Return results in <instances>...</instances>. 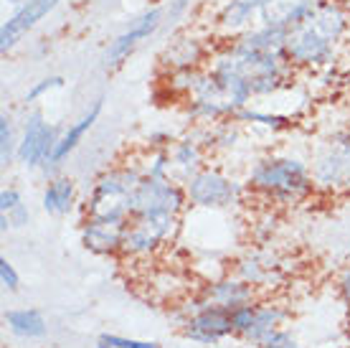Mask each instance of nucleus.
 <instances>
[{"mask_svg": "<svg viewBox=\"0 0 350 348\" xmlns=\"http://www.w3.org/2000/svg\"><path fill=\"white\" fill-rule=\"evenodd\" d=\"M350 31V13L340 8L335 0H317L297 26H292L284 36V56L295 69L317 71L330 66L338 59Z\"/></svg>", "mask_w": 350, "mask_h": 348, "instance_id": "nucleus-1", "label": "nucleus"}, {"mask_svg": "<svg viewBox=\"0 0 350 348\" xmlns=\"http://www.w3.org/2000/svg\"><path fill=\"white\" fill-rule=\"evenodd\" d=\"M208 69L216 74H231L244 79L252 87L254 97H269L284 89L295 77V66L287 61L284 53H267L249 49L239 38L224 41L221 46H213L208 59Z\"/></svg>", "mask_w": 350, "mask_h": 348, "instance_id": "nucleus-2", "label": "nucleus"}, {"mask_svg": "<svg viewBox=\"0 0 350 348\" xmlns=\"http://www.w3.org/2000/svg\"><path fill=\"white\" fill-rule=\"evenodd\" d=\"M246 188L271 203H295L315 191V183L305 160L289 156H267L259 158L249 171Z\"/></svg>", "mask_w": 350, "mask_h": 348, "instance_id": "nucleus-3", "label": "nucleus"}, {"mask_svg": "<svg viewBox=\"0 0 350 348\" xmlns=\"http://www.w3.org/2000/svg\"><path fill=\"white\" fill-rule=\"evenodd\" d=\"M142 181L140 166H114L96 175L94 186L84 203L87 219H130L135 191Z\"/></svg>", "mask_w": 350, "mask_h": 348, "instance_id": "nucleus-4", "label": "nucleus"}, {"mask_svg": "<svg viewBox=\"0 0 350 348\" xmlns=\"http://www.w3.org/2000/svg\"><path fill=\"white\" fill-rule=\"evenodd\" d=\"M180 216L173 214H137L127 219L122 242V257L132 262H145L163 252L178 234Z\"/></svg>", "mask_w": 350, "mask_h": 348, "instance_id": "nucleus-5", "label": "nucleus"}, {"mask_svg": "<svg viewBox=\"0 0 350 348\" xmlns=\"http://www.w3.org/2000/svg\"><path fill=\"white\" fill-rule=\"evenodd\" d=\"M310 173L317 191L350 196V132H338L317 145Z\"/></svg>", "mask_w": 350, "mask_h": 348, "instance_id": "nucleus-6", "label": "nucleus"}, {"mask_svg": "<svg viewBox=\"0 0 350 348\" xmlns=\"http://www.w3.org/2000/svg\"><path fill=\"white\" fill-rule=\"evenodd\" d=\"M183 186L191 206H196V209H211V211L237 206L246 191L237 178L226 175L219 168H208V166H203L198 173H193Z\"/></svg>", "mask_w": 350, "mask_h": 348, "instance_id": "nucleus-7", "label": "nucleus"}, {"mask_svg": "<svg viewBox=\"0 0 350 348\" xmlns=\"http://www.w3.org/2000/svg\"><path fill=\"white\" fill-rule=\"evenodd\" d=\"M188 196H185V186L178 178L167 175V178H150L142 175L140 186L135 191V203H132V216L137 214H173V216H183L188 209Z\"/></svg>", "mask_w": 350, "mask_h": 348, "instance_id": "nucleus-8", "label": "nucleus"}, {"mask_svg": "<svg viewBox=\"0 0 350 348\" xmlns=\"http://www.w3.org/2000/svg\"><path fill=\"white\" fill-rule=\"evenodd\" d=\"M56 127L46 120L44 112H28L26 122H23V130H21V138H18V153L16 160L23 163L26 168H38V166H49V160L53 156V148H56Z\"/></svg>", "mask_w": 350, "mask_h": 348, "instance_id": "nucleus-9", "label": "nucleus"}, {"mask_svg": "<svg viewBox=\"0 0 350 348\" xmlns=\"http://www.w3.org/2000/svg\"><path fill=\"white\" fill-rule=\"evenodd\" d=\"M163 23V10L160 8H148L142 16H137L130 26L124 28L122 34H117L109 41L105 51V66L107 71H117L120 66H124V61L130 59L132 53L137 51V46L155 34Z\"/></svg>", "mask_w": 350, "mask_h": 348, "instance_id": "nucleus-10", "label": "nucleus"}, {"mask_svg": "<svg viewBox=\"0 0 350 348\" xmlns=\"http://www.w3.org/2000/svg\"><path fill=\"white\" fill-rule=\"evenodd\" d=\"M59 3L62 0H26V3H21L0 28V51H13L49 13L59 8Z\"/></svg>", "mask_w": 350, "mask_h": 348, "instance_id": "nucleus-11", "label": "nucleus"}, {"mask_svg": "<svg viewBox=\"0 0 350 348\" xmlns=\"http://www.w3.org/2000/svg\"><path fill=\"white\" fill-rule=\"evenodd\" d=\"M213 46L196 34H180L160 53V69L163 71H196L206 69Z\"/></svg>", "mask_w": 350, "mask_h": 348, "instance_id": "nucleus-12", "label": "nucleus"}, {"mask_svg": "<svg viewBox=\"0 0 350 348\" xmlns=\"http://www.w3.org/2000/svg\"><path fill=\"white\" fill-rule=\"evenodd\" d=\"M234 323H231V310L219 308V305H208L201 300V308L196 313L188 315V321L183 323V336L196 340V343H219L221 338L231 336Z\"/></svg>", "mask_w": 350, "mask_h": 348, "instance_id": "nucleus-13", "label": "nucleus"}, {"mask_svg": "<svg viewBox=\"0 0 350 348\" xmlns=\"http://www.w3.org/2000/svg\"><path fill=\"white\" fill-rule=\"evenodd\" d=\"M267 0H224L213 18V28L221 41H231L259 26V16Z\"/></svg>", "mask_w": 350, "mask_h": 348, "instance_id": "nucleus-14", "label": "nucleus"}, {"mask_svg": "<svg viewBox=\"0 0 350 348\" xmlns=\"http://www.w3.org/2000/svg\"><path fill=\"white\" fill-rule=\"evenodd\" d=\"M127 219H84L81 244L96 257H117L122 254Z\"/></svg>", "mask_w": 350, "mask_h": 348, "instance_id": "nucleus-15", "label": "nucleus"}, {"mask_svg": "<svg viewBox=\"0 0 350 348\" xmlns=\"http://www.w3.org/2000/svg\"><path fill=\"white\" fill-rule=\"evenodd\" d=\"M102 107H105V99H96L94 105L89 107V110H84V114H81L79 120H74L66 127V130L59 135V140H56V148H53V156L51 160H49V166L46 168H56L62 166L64 160L74 153V150L81 145V140L87 138V132L94 127V122L99 120V114H102Z\"/></svg>", "mask_w": 350, "mask_h": 348, "instance_id": "nucleus-16", "label": "nucleus"}, {"mask_svg": "<svg viewBox=\"0 0 350 348\" xmlns=\"http://www.w3.org/2000/svg\"><path fill=\"white\" fill-rule=\"evenodd\" d=\"M254 290L256 288L252 282L241 279L239 275L237 277H221L203 290L201 300L208 305H219V308L234 310V308H241L246 303H254Z\"/></svg>", "mask_w": 350, "mask_h": 348, "instance_id": "nucleus-17", "label": "nucleus"}, {"mask_svg": "<svg viewBox=\"0 0 350 348\" xmlns=\"http://www.w3.org/2000/svg\"><path fill=\"white\" fill-rule=\"evenodd\" d=\"M315 3L317 0H267L262 16H259V23L277 28V31H289L315 8Z\"/></svg>", "mask_w": 350, "mask_h": 348, "instance_id": "nucleus-18", "label": "nucleus"}, {"mask_svg": "<svg viewBox=\"0 0 350 348\" xmlns=\"http://www.w3.org/2000/svg\"><path fill=\"white\" fill-rule=\"evenodd\" d=\"M206 145H203L198 138H191V135H185V138H178L173 140V145H170V163H173V178L175 173H180V183H185L191 178L193 173H198L206 163Z\"/></svg>", "mask_w": 350, "mask_h": 348, "instance_id": "nucleus-19", "label": "nucleus"}, {"mask_svg": "<svg viewBox=\"0 0 350 348\" xmlns=\"http://www.w3.org/2000/svg\"><path fill=\"white\" fill-rule=\"evenodd\" d=\"M44 211L51 216H66L71 214L74 203H77V181L69 175H56L46 183L44 196H41Z\"/></svg>", "mask_w": 350, "mask_h": 348, "instance_id": "nucleus-20", "label": "nucleus"}, {"mask_svg": "<svg viewBox=\"0 0 350 348\" xmlns=\"http://www.w3.org/2000/svg\"><path fill=\"white\" fill-rule=\"evenodd\" d=\"M5 323H8L10 333H16L18 338H44L49 333V325H46V318L41 310L36 308H16V310H8L5 313Z\"/></svg>", "mask_w": 350, "mask_h": 348, "instance_id": "nucleus-21", "label": "nucleus"}, {"mask_svg": "<svg viewBox=\"0 0 350 348\" xmlns=\"http://www.w3.org/2000/svg\"><path fill=\"white\" fill-rule=\"evenodd\" d=\"M282 321H284V310H280L277 305H254V323H252V328L246 333V338L256 343L262 336L274 331Z\"/></svg>", "mask_w": 350, "mask_h": 348, "instance_id": "nucleus-22", "label": "nucleus"}, {"mask_svg": "<svg viewBox=\"0 0 350 348\" xmlns=\"http://www.w3.org/2000/svg\"><path fill=\"white\" fill-rule=\"evenodd\" d=\"M18 138L21 135H16L13 120H10L8 114H0V160H3V166H10L16 160Z\"/></svg>", "mask_w": 350, "mask_h": 348, "instance_id": "nucleus-23", "label": "nucleus"}, {"mask_svg": "<svg viewBox=\"0 0 350 348\" xmlns=\"http://www.w3.org/2000/svg\"><path fill=\"white\" fill-rule=\"evenodd\" d=\"M237 122H254V125H264V127H271V130H284L292 122L289 117H282V114H271V112H262V110H252L246 107L234 117Z\"/></svg>", "mask_w": 350, "mask_h": 348, "instance_id": "nucleus-24", "label": "nucleus"}, {"mask_svg": "<svg viewBox=\"0 0 350 348\" xmlns=\"http://www.w3.org/2000/svg\"><path fill=\"white\" fill-rule=\"evenodd\" d=\"M64 87V77L62 74H51V77H44V79H38L33 87L26 92V99L28 105H33V102H38L44 95H49V92H53V89H62Z\"/></svg>", "mask_w": 350, "mask_h": 348, "instance_id": "nucleus-25", "label": "nucleus"}, {"mask_svg": "<svg viewBox=\"0 0 350 348\" xmlns=\"http://www.w3.org/2000/svg\"><path fill=\"white\" fill-rule=\"evenodd\" d=\"M256 346L259 348H302L289 333L280 331V328H274V331H269L267 336H262V338L256 340Z\"/></svg>", "mask_w": 350, "mask_h": 348, "instance_id": "nucleus-26", "label": "nucleus"}, {"mask_svg": "<svg viewBox=\"0 0 350 348\" xmlns=\"http://www.w3.org/2000/svg\"><path fill=\"white\" fill-rule=\"evenodd\" d=\"M96 343L105 348H160L152 340H132V338H122V336H109V333H105Z\"/></svg>", "mask_w": 350, "mask_h": 348, "instance_id": "nucleus-27", "label": "nucleus"}, {"mask_svg": "<svg viewBox=\"0 0 350 348\" xmlns=\"http://www.w3.org/2000/svg\"><path fill=\"white\" fill-rule=\"evenodd\" d=\"M0 282H3V288L8 290V293H16V290L21 288V277H18L16 267H13L5 257L0 260Z\"/></svg>", "mask_w": 350, "mask_h": 348, "instance_id": "nucleus-28", "label": "nucleus"}, {"mask_svg": "<svg viewBox=\"0 0 350 348\" xmlns=\"http://www.w3.org/2000/svg\"><path fill=\"white\" fill-rule=\"evenodd\" d=\"M18 206H23V196H21V191L13 188V186L3 188V191H0V211H3V214H10V211H16Z\"/></svg>", "mask_w": 350, "mask_h": 348, "instance_id": "nucleus-29", "label": "nucleus"}, {"mask_svg": "<svg viewBox=\"0 0 350 348\" xmlns=\"http://www.w3.org/2000/svg\"><path fill=\"white\" fill-rule=\"evenodd\" d=\"M338 293H340L342 303L350 308V267L340 275V279H338Z\"/></svg>", "mask_w": 350, "mask_h": 348, "instance_id": "nucleus-30", "label": "nucleus"}, {"mask_svg": "<svg viewBox=\"0 0 350 348\" xmlns=\"http://www.w3.org/2000/svg\"><path fill=\"white\" fill-rule=\"evenodd\" d=\"M188 5H191V0H175L173 8H170V10H173V16H180V13H183Z\"/></svg>", "mask_w": 350, "mask_h": 348, "instance_id": "nucleus-31", "label": "nucleus"}, {"mask_svg": "<svg viewBox=\"0 0 350 348\" xmlns=\"http://www.w3.org/2000/svg\"><path fill=\"white\" fill-rule=\"evenodd\" d=\"M335 3H338V5H340V8H345L350 13V0H335Z\"/></svg>", "mask_w": 350, "mask_h": 348, "instance_id": "nucleus-32", "label": "nucleus"}, {"mask_svg": "<svg viewBox=\"0 0 350 348\" xmlns=\"http://www.w3.org/2000/svg\"><path fill=\"white\" fill-rule=\"evenodd\" d=\"M5 3H10V5H21V3H26V0H5Z\"/></svg>", "mask_w": 350, "mask_h": 348, "instance_id": "nucleus-33", "label": "nucleus"}]
</instances>
